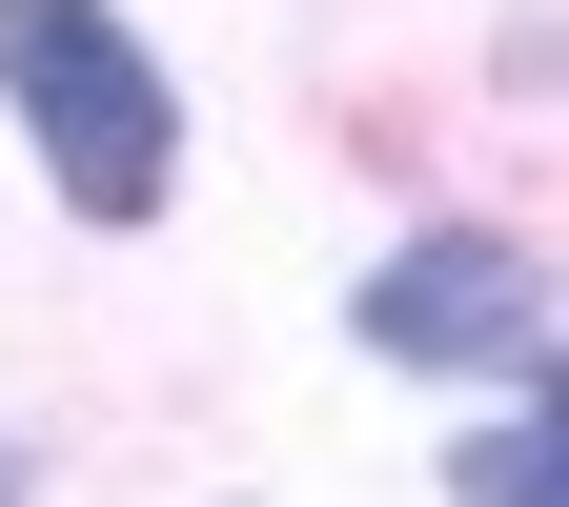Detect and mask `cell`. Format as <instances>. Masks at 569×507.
<instances>
[{
  "label": "cell",
  "mask_w": 569,
  "mask_h": 507,
  "mask_svg": "<svg viewBox=\"0 0 569 507\" xmlns=\"http://www.w3.org/2000/svg\"><path fill=\"white\" fill-rule=\"evenodd\" d=\"M529 305H549V284H529V244L448 224V244H407V264L367 284V345H387V366H509V345H529Z\"/></svg>",
  "instance_id": "obj_2"
},
{
  "label": "cell",
  "mask_w": 569,
  "mask_h": 507,
  "mask_svg": "<svg viewBox=\"0 0 569 507\" xmlns=\"http://www.w3.org/2000/svg\"><path fill=\"white\" fill-rule=\"evenodd\" d=\"M448 487H468V507H569V386H549L529 426H488V447H468Z\"/></svg>",
  "instance_id": "obj_3"
},
{
  "label": "cell",
  "mask_w": 569,
  "mask_h": 507,
  "mask_svg": "<svg viewBox=\"0 0 569 507\" xmlns=\"http://www.w3.org/2000/svg\"><path fill=\"white\" fill-rule=\"evenodd\" d=\"M0 507H21V467H0Z\"/></svg>",
  "instance_id": "obj_4"
},
{
  "label": "cell",
  "mask_w": 569,
  "mask_h": 507,
  "mask_svg": "<svg viewBox=\"0 0 569 507\" xmlns=\"http://www.w3.org/2000/svg\"><path fill=\"white\" fill-rule=\"evenodd\" d=\"M0 102L41 122V163L82 224H142L163 203V82H142V41L102 0H0Z\"/></svg>",
  "instance_id": "obj_1"
}]
</instances>
